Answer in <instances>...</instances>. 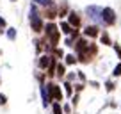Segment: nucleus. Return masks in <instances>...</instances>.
<instances>
[{
	"label": "nucleus",
	"mask_w": 121,
	"mask_h": 114,
	"mask_svg": "<svg viewBox=\"0 0 121 114\" xmlns=\"http://www.w3.org/2000/svg\"><path fill=\"white\" fill-rule=\"evenodd\" d=\"M86 13L89 14L91 20H95V22H102V7H98V5H89V7L86 9Z\"/></svg>",
	"instance_id": "5"
},
{
	"label": "nucleus",
	"mask_w": 121,
	"mask_h": 114,
	"mask_svg": "<svg viewBox=\"0 0 121 114\" xmlns=\"http://www.w3.org/2000/svg\"><path fill=\"white\" fill-rule=\"evenodd\" d=\"M105 86H107V91H112V89H114V82H110V80L105 84Z\"/></svg>",
	"instance_id": "23"
},
{
	"label": "nucleus",
	"mask_w": 121,
	"mask_h": 114,
	"mask_svg": "<svg viewBox=\"0 0 121 114\" xmlns=\"http://www.w3.org/2000/svg\"><path fill=\"white\" fill-rule=\"evenodd\" d=\"M53 55H55V57H60V59H62V57H64V52H62L60 48H57V46H55V48H53Z\"/></svg>",
	"instance_id": "18"
},
{
	"label": "nucleus",
	"mask_w": 121,
	"mask_h": 114,
	"mask_svg": "<svg viewBox=\"0 0 121 114\" xmlns=\"http://www.w3.org/2000/svg\"><path fill=\"white\" fill-rule=\"evenodd\" d=\"M64 89H66V93H68V95H71V93H73L71 84H69V82H66V84H64Z\"/></svg>",
	"instance_id": "20"
},
{
	"label": "nucleus",
	"mask_w": 121,
	"mask_h": 114,
	"mask_svg": "<svg viewBox=\"0 0 121 114\" xmlns=\"http://www.w3.org/2000/svg\"><path fill=\"white\" fill-rule=\"evenodd\" d=\"M30 27H32V31L38 32V34L45 31V25H43L41 16L38 14V7H36V4L30 5Z\"/></svg>",
	"instance_id": "1"
},
{
	"label": "nucleus",
	"mask_w": 121,
	"mask_h": 114,
	"mask_svg": "<svg viewBox=\"0 0 121 114\" xmlns=\"http://www.w3.org/2000/svg\"><path fill=\"white\" fill-rule=\"evenodd\" d=\"M112 77H114V79H116V77H121V62L116 66V68H114V71H112Z\"/></svg>",
	"instance_id": "17"
},
{
	"label": "nucleus",
	"mask_w": 121,
	"mask_h": 114,
	"mask_svg": "<svg viewBox=\"0 0 121 114\" xmlns=\"http://www.w3.org/2000/svg\"><path fill=\"white\" fill-rule=\"evenodd\" d=\"M41 98H43V105H50V102H52V98H50L48 91H46V86H41Z\"/></svg>",
	"instance_id": "9"
},
{
	"label": "nucleus",
	"mask_w": 121,
	"mask_h": 114,
	"mask_svg": "<svg viewBox=\"0 0 121 114\" xmlns=\"http://www.w3.org/2000/svg\"><path fill=\"white\" fill-rule=\"evenodd\" d=\"M52 110H53V114H62V107H60V103H53Z\"/></svg>",
	"instance_id": "16"
},
{
	"label": "nucleus",
	"mask_w": 121,
	"mask_h": 114,
	"mask_svg": "<svg viewBox=\"0 0 121 114\" xmlns=\"http://www.w3.org/2000/svg\"><path fill=\"white\" fill-rule=\"evenodd\" d=\"M34 2H36L38 5H41V7H46V9H48V7H53V2H52V0H34Z\"/></svg>",
	"instance_id": "13"
},
{
	"label": "nucleus",
	"mask_w": 121,
	"mask_h": 114,
	"mask_svg": "<svg viewBox=\"0 0 121 114\" xmlns=\"http://www.w3.org/2000/svg\"><path fill=\"white\" fill-rule=\"evenodd\" d=\"M112 46H114V50H116V53L119 55V59H121V46L119 45H112Z\"/></svg>",
	"instance_id": "22"
},
{
	"label": "nucleus",
	"mask_w": 121,
	"mask_h": 114,
	"mask_svg": "<svg viewBox=\"0 0 121 114\" xmlns=\"http://www.w3.org/2000/svg\"><path fill=\"white\" fill-rule=\"evenodd\" d=\"M45 34H46V38L50 39V45L55 48L57 43H59V38H60V31L57 29V25H55V23H46Z\"/></svg>",
	"instance_id": "2"
},
{
	"label": "nucleus",
	"mask_w": 121,
	"mask_h": 114,
	"mask_svg": "<svg viewBox=\"0 0 121 114\" xmlns=\"http://www.w3.org/2000/svg\"><path fill=\"white\" fill-rule=\"evenodd\" d=\"M100 41H102V45H105V46H110V45H112L110 36H109V32H107V31H103L102 34H100Z\"/></svg>",
	"instance_id": "10"
},
{
	"label": "nucleus",
	"mask_w": 121,
	"mask_h": 114,
	"mask_svg": "<svg viewBox=\"0 0 121 114\" xmlns=\"http://www.w3.org/2000/svg\"><path fill=\"white\" fill-rule=\"evenodd\" d=\"M75 62H77V57L73 55V53L66 55V64H75Z\"/></svg>",
	"instance_id": "15"
},
{
	"label": "nucleus",
	"mask_w": 121,
	"mask_h": 114,
	"mask_svg": "<svg viewBox=\"0 0 121 114\" xmlns=\"http://www.w3.org/2000/svg\"><path fill=\"white\" fill-rule=\"evenodd\" d=\"M7 38L11 39V41L16 38V32H14V29H7Z\"/></svg>",
	"instance_id": "19"
},
{
	"label": "nucleus",
	"mask_w": 121,
	"mask_h": 114,
	"mask_svg": "<svg viewBox=\"0 0 121 114\" xmlns=\"http://www.w3.org/2000/svg\"><path fill=\"white\" fill-rule=\"evenodd\" d=\"M45 14H46V18H50V20H53L57 16V13H55V7H48L45 11Z\"/></svg>",
	"instance_id": "14"
},
{
	"label": "nucleus",
	"mask_w": 121,
	"mask_h": 114,
	"mask_svg": "<svg viewBox=\"0 0 121 114\" xmlns=\"http://www.w3.org/2000/svg\"><path fill=\"white\" fill-rule=\"evenodd\" d=\"M68 23L73 27V29H78L80 27V16L77 14L75 11H69L68 13Z\"/></svg>",
	"instance_id": "6"
},
{
	"label": "nucleus",
	"mask_w": 121,
	"mask_h": 114,
	"mask_svg": "<svg viewBox=\"0 0 121 114\" xmlns=\"http://www.w3.org/2000/svg\"><path fill=\"white\" fill-rule=\"evenodd\" d=\"M84 36L86 38H96V36H100V29L96 25H87L86 31H84Z\"/></svg>",
	"instance_id": "7"
},
{
	"label": "nucleus",
	"mask_w": 121,
	"mask_h": 114,
	"mask_svg": "<svg viewBox=\"0 0 121 114\" xmlns=\"http://www.w3.org/2000/svg\"><path fill=\"white\" fill-rule=\"evenodd\" d=\"M116 11L112 7H103L102 9V23L103 25H114L116 23Z\"/></svg>",
	"instance_id": "3"
},
{
	"label": "nucleus",
	"mask_w": 121,
	"mask_h": 114,
	"mask_svg": "<svg viewBox=\"0 0 121 114\" xmlns=\"http://www.w3.org/2000/svg\"><path fill=\"white\" fill-rule=\"evenodd\" d=\"M0 84H2V79H0Z\"/></svg>",
	"instance_id": "26"
},
{
	"label": "nucleus",
	"mask_w": 121,
	"mask_h": 114,
	"mask_svg": "<svg viewBox=\"0 0 121 114\" xmlns=\"http://www.w3.org/2000/svg\"><path fill=\"white\" fill-rule=\"evenodd\" d=\"M53 62V59L50 55H43V57H39V68L41 70H46V68H50V64Z\"/></svg>",
	"instance_id": "8"
},
{
	"label": "nucleus",
	"mask_w": 121,
	"mask_h": 114,
	"mask_svg": "<svg viewBox=\"0 0 121 114\" xmlns=\"http://www.w3.org/2000/svg\"><path fill=\"white\" fill-rule=\"evenodd\" d=\"M5 25H7V23H5V20L0 16V29H5Z\"/></svg>",
	"instance_id": "24"
},
{
	"label": "nucleus",
	"mask_w": 121,
	"mask_h": 114,
	"mask_svg": "<svg viewBox=\"0 0 121 114\" xmlns=\"http://www.w3.org/2000/svg\"><path fill=\"white\" fill-rule=\"evenodd\" d=\"M11 2H16V0H11Z\"/></svg>",
	"instance_id": "25"
},
{
	"label": "nucleus",
	"mask_w": 121,
	"mask_h": 114,
	"mask_svg": "<svg viewBox=\"0 0 121 114\" xmlns=\"http://www.w3.org/2000/svg\"><path fill=\"white\" fill-rule=\"evenodd\" d=\"M55 75L59 77V79H62V77L66 75V66L59 62V64H57V68H55Z\"/></svg>",
	"instance_id": "12"
},
{
	"label": "nucleus",
	"mask_w": 121,
	"mask_h": 114,
	"mask_svg": "<svg viewBox=\"0 0 121 114\" xmlns=\"http://www.w3.org/2000/svg\"><path fill=\"white\" fill-rule=\"evenodd\" d=\"M5 103H7V96L0 93V105H5Z\"/></svg>",
	"instance_id": "21"
},
{
	"label": "nucleus",
	"mask_w": 121,
	"mask_h": 114,
	"mask_svg": "<svg viewBox=\"0 0 121 114\" xmlns=\"http://www.w3.org/2000/svg\"><path fill=\"white\" fill-rule=\"evenodd\" d=\"M60 32H62V34H66V36H69V34L73 32V27L69 25L68 22H62V23H60Z\"/></svg>",
	"instance_id": "11"
},
{
	"label": "nucleus",
	"mask_w": 121,
	"mask_h": 114,
	"mask_svg": "<svg viewBox=\"0 0 121 114\" xmlns=\"http://www.w3.org/2000/svg\"><path fill=\"white\" fill-rule=\"evenodd\" d=\"M46 91H48V95H50L52 100H55V102H62V91H60V86L50 82L48 86H46Z\"/></svg>",
	"instance_id": "4"
}]
</instances>
